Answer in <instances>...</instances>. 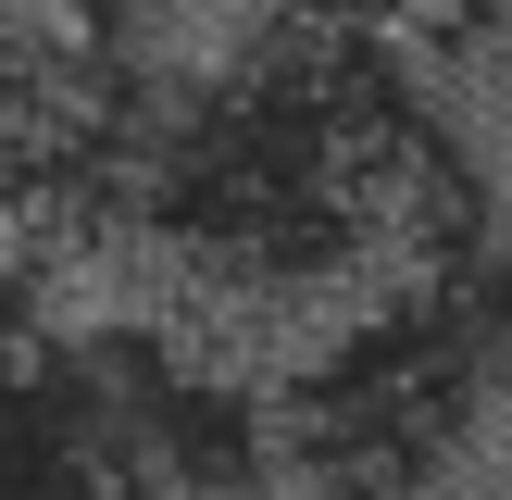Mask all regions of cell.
<instances>
[{
    "label": "cell",
    "instance_id": "cell-1",
    "mask_svg": "<svg viewBox=\"0 0 512 500\" xmlns=\"http://www.w3.org/2000/svg\"><path fill=\"white\" fill-rule=\"evenodd\" d=\"M263 388H275V475L338 488V500H438L488 438L512 350L475 275L425 263V275L363 288L350 313L300 325L263 363Z\"/></svg>",
    "mask_w": 512,
    "mask_h": 500
},
{
    "label": "cell",
    "instance_id": "cell-2",
    "mask_svg": "<svg viewBox=\"0 0 512 500\" xmlns=\"http://www.w3.org/2000/svg\"><path fill=\"white\" fill-rule=\"evenodd\" d=\"M0 500H150L25 263H0Z\"/></svg>",
    "mask_w": 512,
    "mask_h": 500
},
{
    "label": "cell",
    "instance_id": "cell-3",
    "mask_svg": "<svg viewBox=\"0 0 512 500\" xmlns=\"http://www.w3.org/2000/svg\"><path fill=\"white\" fill-rule=\"evenodd\" d=\"M250 25H288V38H400V13L425 0H238Z\"/></svg>",
    "mask_w": 512,
    "mask_h": 500
},
{
    "label": "cell",
    "instance_id": "cell-4",
    "mask_svg": "<svg viewBox=\"0 0 512 500\" xmlns=\"http://www.w3.org/2000/svg\"><path fill=\"white\" fill-rule=\"evenodd\" d=\"M50 13H88V0H0V25H50Z\"/></svg>",
    "mask_w": 512,
    "mask_h": 500
},
{
    "label": "cell",
    "instance_id": "cell-5",
    "mask_svg": "<svg viewBox=\"0 0 512 500\" xmlns=\"http://www.w3.org/2000/svg\"><path fill=\"white\" fill-rule=\"evenodd\" d=\"M250 500H338V488H300V475H263Z\"/></svg>",
    "mask_w": 512,
    "mask_h": 500
}]
</instances>
